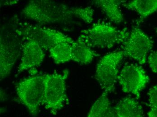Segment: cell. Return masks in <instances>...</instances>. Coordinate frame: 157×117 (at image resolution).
<instances>
[{"label": "cell", "mask_w": 157, "mask_h": 117, "mask_svg": "<svg viewBox=\"0 0 157 117\" xmlns=\"http://www.w3.org/2000/svg\"><path fill=\"white\" fill-rule=\"evenodd\" d=\"M21 14L41 25L63 23L75 19L89 24L93 21L94 10L91 7H71L55 1L33 0L23 9Z\"/></svg>", "instance_id": "cell-1"}, {"label": "cell", "mask_w": 157, "mask_h": 117, "mask_svg": "<svg viewBox=\"0 0 157 117\" xmlns=\"http://www.w3.org/2000/svg\"><path fill=\"white\" fill-rule=\"evenodd\" d=\"M78 39L90 48H109L124 44L130 33L127 28L118 29L109 24H96L89 29L82 30Z\"/></svg>", "instance_id": "cell-2"}, {"label": "cell", "mask_w": 157, "mask_h": 117, "mask_svg": "<svg viewBox=\"0 0 157 117\" xmlns=\"http://www.w3.org/2000/svg\"><path fill=\"white\" fill-rule=\"evenodd\" d=\"M67 69L62 73L44 75L43 104L52 114L56 115L69 102L66 89V80L68 77Z\"/></svg>", "instance_id": "cell-3"}, {"label": "cell", "mask_w": 157, "mask_h": 117, "mask_svg": "<svg viewBox=\"0 0 157 117\" xmlns=\"http://www.w3.org/2000/svg\"><path fill=\"white\" fill-rule=\"evenodd\" d=\"M15 32L24 40H33L43 50H49L62 42L72 44L74 42L67 35L55 29L27 23H18Z\"/></svg>", "instance_id": "cell-4"}, {"label": "cell", "mask_w": 157, "mask_h": 117, "mask_svg": "<svg viewBox=\"0 0 157 117\" xmlns=\"http://www.w3.org/2000/svg\"><path fill=\"white\" fill-rule=\"evenodd\" d=\"M16 92L20 101L32 116L37 115L44 98V75H35L19 82Z\"/></svg>", "instance_id": "cell-5"}, {"label": "cell", "mask_w": 157, "mask_h": 117, "mask_svg": "<svg viewBox=\"0 0 157 117\" xmlns=\"http://www.w3.org/2000/svg\"><path fill=\"white\" fill-rule=\"evenodd\" d=\"M125 56L123 50L113 51L102 57L97 64L95 78L102 90L108 94L114 91L119 66Z\"/></svg>", "instance_id": "cell-6"}, {"label": "cell", "mask_w": 157, "mask_h": 117, "mask_svg": "<svg viewBox=\"0 0 157 117\" xmlns=\"http://www.w3.org/2000/svg\"><path fill=\"white\" fill-rule=\"evenodd\" d=\"M24 40L16 32H5L0 38L1 81L11 73L12 68L22 50Z\"/></svg>", "instance_id": "cell-7"}, {"label": "cell", "mask_w": 157, "mask_h": 117, "mask_svg": "<svg viewBox=\"0 0 157 117\" xmlns=\"http://www.w3.org/2000/svg\"><path fill=\"white\" fill-rule=\"evenodd\" d=\"M123 45L125 56L142 65L146 63L154 41L138 27L135 26Z\"/></svg>", "instance_id": "cell-8"}, {"label": "cell", "mask_w": 157, "mask_h": 117, "mask_svg": "<svg viewBox=\"0 0 157 117\" xmlns=\"http://www.w3.org/2000/svg\"><path fill=\"white\" fill-rule=\"evenodd\" d=\"M149 80L144 69L136 64H127L123 66L118 78L122 91L133 94L137 99Z\"/></svg>", "instance_id": "cell-9"}, {"label": "cell", "mask_w": 157, "mask_h": 117, "mask_svg": "<svg viewBox=\"0 0 157 117\" xmlns=\"http://www.w3.org/2000/svg\"><path fill=\"white\" fill-rule=\"evenodd\" d=\"M21 63L17 69V75L31 68L39 67L44 61L45 55L40 46L33 40L26 41L22 50Z\"/></svg>", "instance_id": "cell-10"}, {"label": "cell", "mask_w": 157, "mask_h": 117, "mask_svg": "<svg viewBox=\"0 0 157 117\" xmlns=\"http://www.w3.org/2000/svg\"><path fill=\"white\" fill-rule=\"evenodd\" d=\"M116 117H144L142 107L131 97L122 99L114 108Z\"/></svg>", "instance_id": "cell-11"}, {"label": "cell", "mask_w": 157, "mask_h": 117, "mask_svg": "<svg viewBox=\"0 0 157 117\" xmlns=\"http://www.w3.org/2000/svg\"><path fill=\"white\" fill-rule=\"evenodd\" d=\"M125 1L97 0L93 1L95 5L101 9L108 19L114 23L119 24L124 20V16L121 10V4Z\"/></svg>", "instance_id": "cell-12"}, {"label": "cell", "mask_w": 157, "mask_h": 117, "mask_svg": "<svg viewBox=\"0 0 157 117\" xmlns=\"http://www.w3.org/2000/svg\"><path fill=\"white\" fill-rule=\"evenodd\" d=\"M71 60L83 64L92 62L94 59L99 56L96 51L78 38L71 45Z\"/></svg>", "instance_id": "cell-13"}, {"label": "cell", "mask_w": 157, "mask_h": 117, "mask_svg": "<svg viewBox=\"0 0 157 117\" xmlns=\"http://www.w3.org/2000/svg\"><path fill=\"white\" fill-rule=\"evenodd\" d=\"M122 5L129 10L136 12L140 16L141 20L157 11V0L124 1Z\"/></svg>", "instance_id": "cell-14"}, {"label": "cell", "mask_w": 157, "mask_h": 117, "mask_svg": "<svg viewBox=\"0 0 157 117\" xmlns=\"http://www.w3.org/2000/svg\"><path fill=\"white\" fill-rule=\"evenodd\" d=\"M108 94L103 92L92 106L88 117H116Z\"/></svg>", "instance_id": "cell-15"}, {"label": "cell", "mask_w": 157, "mask_h": 117, "mask_svg": "<svg viewBox=\"0 0 157 117\" xmlns=\"http://www.w3.org/2000/svg\"><path fill=\"white\" fill-rule=\"evenodd\" d=\"M71 45L68 42L60 43L49 50L51 57L56 64L66 63L71 60Z\"/></svg>", "instance_id": "cell-16"}, {"label": "cell", "mask_w": 157, "mask_h": 117, "mask_svg": "<svg viewBox=\"0 0 157 117\" xmlns=\"http://www.w3.org/2000/svg\"><path fill=\"white\" fill-rule=\"evenodd\" d=\"M148 95L149 106L151 109H157V85L149 89Z\"/></svg>", "instance_id": "cell-17"}, {"label": "cell", "mask_w": 157, "mask_h": 117, "mask_svg": "<svg viewBox=\"0 0 157 117\" xmlns=\"http://www.w3.org/2000/svg\"><path fill=\"white\" fill-rule=\"evenodd\" d=\"M147 59L150 69L153 73L157 74V51L150 53Z\"/></svg>", "instance_id": "cell-18"}, {"label": "cell", "mask_w": 157, "mask_h": 117, "mask_svg": "<svg viewBox=\"0 0 157 117\" xmlns=\"http://www.w3.org/2000/svg\"><path fill=\"white\" fill-rule=\"evenodd\" d=\"M148 117H157V109H151L148 112Z\"/></svg>", "instance_id": "cell-19"}, {"label": "cell", "mask_w": 157, "mask_h": 117, "mask_svg": "<svg viewBox=\"0 0 157 117\" xmlns=\"http://www.w3.org/2000/svg\"><path fill=\"white\" fill-rule=\"evenodd\" d=\"M155 32H156V34L157 35V28H155Z\"/></svg>", "instance_id": "cell-20"}]
</instances>
